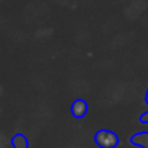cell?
Wrapping results in <instances>:
<instances>
[{
  "label": "cell",
  "mask_w": 148,
  "mask_h": 148,
  "mask_svg": "<svg viewBox=\"0 0 148 148\" xmlns=\"http://www.w3.org/2000/svg\"><path fill=\"white\" fill-rule=\"evenodd\" d=\"M10 144L13 148H29V141L26 138V135H23L22 132H18L12 136Z\"/></svg>",
  "instance_id": "cell-4"
},
{
  "label": "cell",
  "mask_w": 148,
  "mask_h": 148,
  "mask_svg": "<svg viewBox=\"0 0 148 148\" xmlns=\"http://www.w3.org/2000/svg\"><path fill=\"white\" fill-rule=\"evenodd\" d=\"M145 103L148 105V87H147V92H145ZM139 122L141 123H148V110L139 115Z\"/></svg>",
  "instance_id": "cell-5"
},
{
  "label": "cell",
  "mask_w": 148,
  "mask_h": 148,
  "mask_svg": "<svg viewBox=\"0 0 148 148\" xmlns=\"http://www.w3.org/2000/svg\"><path fill=\"white\" fill-rule=\"evenodd\" d=\"M119 142V135L110 129H99L95 134V144L99 148H116Z\"/></svg>",
  "instance_id": "cell-1"
},
{
  "label": "cell",
  "mask_w": 148,
  "mask_h": 148,
  "mask_svg": "<svg viewBox=\"0 0 148 148\" xmlns=\"http://www.w3.org/2000/svg\"><path fill=\"white\" fill-rule=\"evenodd\" d=\"M71 115L76 119H83L89 112V103L84 99H76L70 106Z\"/></svg>",
  "instance_id": "cell-2"
},
{
  "label": "cell",
  "mask_w": 148,
  "mask_h": 148,
  "mask_svg": "<svg viewBox=\"0 0 148 148\" xmlns=\"http://www.w3.org/2000/svg\"><path fill=\"white\" fill-rule=\"evenodd\" d=\"M129 142L135 147H139V148H148V131L135 132L129 138Z\"/></svg>",
  "instance_id": "cell-3"
}]
</instances>
